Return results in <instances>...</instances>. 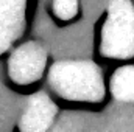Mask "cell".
<instances>
[{
	"instance_id": "5",
	"label": "cell",
	"mask_w": 134,
	"mask_h": 132,
	"mask_svg": "<svg viewBox=\"0 0 134 132\" xmlns=\"http://www.w3.org/2000/svg\"><path fill=\"white\" fill-rule=\"evenodd\" d=\"M27 19V0H0V55L22 36Z\"/></svg>"
},
{
	"instance_id": "3",
	"label": "cell",
	"mask_w": 134,
	"mask_h": 132,
	"mask_svg": "<svg viewBox=\"0 0 134 132\" xmlns=\"http://www.w3.org/2000/svg\"><path fill=\"white\" fill-rule=\"evenodd\" d=\"M47 48L42 42L28 40L20 44L8 59V76L17 86L36 82L47 65Z\"/></svg>"
},
{
	"instance_id": "6",
	"label": "cell",
	"mask_w": 134,
	"mask_h": 132,
	"mask_svg": "<svg viewBox=\"0 0 134 132\" xmlns=\"http://www.w3.org/2000/svg\"><path fill=\"white\" fill-rule=\"evenodd\" d=\"M111 92L117 101L134 103V65H123L114 71Z\"/></svg>"
},
{
	"instance_id": "7",
	"label": "cell",
	"mask_w": 134,
	"mask_h": 132,
	"mask_svg": "<svg viewBox=\"0 0 134 132\" xmlns=\"http://www.w3.org/2000/svg\"><path fill=\"white\" fill-rule=\"evenodd\" d=\"M50 8L58 20L70 22L80 13V0H52Z\"/></svg>"
},
{
	"instance_id": "1",
	"label": "cell",
	"mask_w": 134,
	"mask_h": 132,
	"mask_svg": "<svg viewBox=\"0 0 134 132\" xmlns=\"http://www.w3.org/2000/svg\"><path fill=\"white\" fill-rule=\"evenodd\" d=\"M48 86L58 97L69 101L95 103L104 93L100 67L87 59L56 61L48 73Z\"/></svg>"
},
{
	"instance_id": "2",
	"label": "cell",
	"mask_w": 134,
	"mask_h": 132,
	"mask_svg": "<svg viewBox=\"0 0 134 132\" xmlns=\"http://www.w3.org/2000/svg\"><path fill=\"white\" fill-rule=\"evenodd\" d=\"M100 48L109 59L134 56V5L131 0H109L101 27Z\"/></svg>"
},
{
	"instance_id": "4",
	"label": "cell",
	"mask_w": 134,
	"mask_h": 132,
	"mask_svg": "<svg viewBox=\"0 0 134 132\" xmlns=\"http://www.w3.org/2000/svg\"><path fill=\"white\" fill-rule=\"evenodd\" d=\"M56 120V104L45 92H37L25 99L20 110L22 131H45Z\"/></svg>"
}]
</instances>
